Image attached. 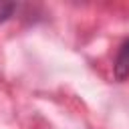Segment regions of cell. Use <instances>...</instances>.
I'll use <instances>...</instances> for the list:
<instances>
[{
  "label": "cell",
  "mask_w": 129,
  "mask_h": 129,
  "mask_svg": "<svg viewBox=\"0 0 129 129\" xmlns=\"http://www.w3.org/2000/svg\"><path fill=\"white\" fill-rule=\"evenodd\" d=\"M113 77L119 83L129 79V38H125L119 44V50H117V56L113 62Z\"/></svg>",
  "instance_id": "cell-1"
},
{
  "label": "cell",
  "mask_w": 129,
  "mask_h": 129,
  "mask_svg": "<svg viewBox=\"0 0 129 129\" xmlns=\"http://www.w3.org/2000/svg\"><path fill=\"white\" fill-rule=\"evenodd\" d=\"M16 10H18L16 2H4V0H0V24L6 22V20H10Z\"/></svg>",
  "instance_id": "cell-2"
}]
</instances>
